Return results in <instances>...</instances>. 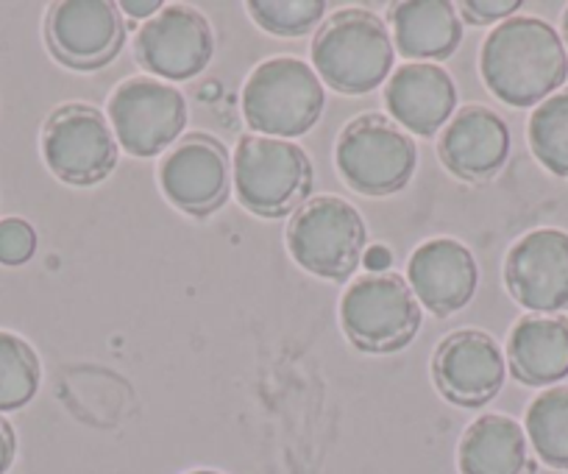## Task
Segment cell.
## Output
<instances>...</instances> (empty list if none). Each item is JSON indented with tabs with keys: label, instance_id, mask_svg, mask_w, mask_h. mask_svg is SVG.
Masks as SVG:
<instances>
[{
	"label": "cell",
	"instance_id": "obj_1",
	"mask_svg": "<svg viewBox=\"0 0 568 474\" xmlns=\"http://www.w3.org/2000/svg\"><path fill=\"white\" fill-rule=\"evenodd\" d=\"M479 73L490 95L507 107H538L568 79V51L546 20L510 18L485 37Z\"/></svg>",
	"mask_w": 568,
	"mask_h": 474
},
{
	"label": "cell",
	"instance_id": "obj_2",
	"mask_svg": "<svg viewBox=\"0 0 568 474\" xmlns=\"http://www.w3.org/2000/svg\"><path fill=\"white\" fill-rule=\"evenodd\" d=\"M396 48L385 20L365 9H341L313 37V70L341 95H368L393 73Z\"/></svg>",
	"mask_w": 568,
	"mask_h": 474
},
{
	"label": "cell",
	"instance_id": "obj_3",
	"mask_svg": "<svg viewBox=\"0 0 568 474\" xmlns=\"http://www.w3.org/2000/svg\"><path fill=\"white\" fill-rule=\"evenodd\" d=\"M243 118L254 134L293 140L313 132L326 107V87L298 57H273L251 70L240 95Z\"/></svg>",
	"mask_w": 568,
	"mask_h": 474
},
{
	"label": "cell",
	"instance_id": "obj_4",
	"mask_svg": "<svg viewBox=\"0 0 568 474\" xmlns=\"http://www.w3.org/2000/svg\"><path fill=\"white\" fill-rule=\"evenodd\" d=\"M287 252L307 274L346 282L363 265L368 229L352 201L341 195H315L293 212Z\"/></svg>",
	"mask_w": 568,
	"mask_h": 474
},
{
	"label": "cell",
	"instance_id": "obj_5",
	"mask_svg": "<svg viewBox=\"0 0 568 474\" xmlns=\"http://www.w3.org/2000/svg\"><path fill=\"white\" fill-rule=\"evenodd\" d=\"M234 193L240 204L262 218L296 212L313 193V160L291 140L245 134L234 151Z\"/></svg>",
	"mask_w": 568,
	"mask_h": 474
},
{
	"label": "cell",
	"instance_id": "obj_6",
	"mask_svg": "<svg viewBox=\"0 0 568 474\" xmlns=\"http://www.w3.org/2000/svg\"><path fill=\"white\" fill-rule=\"evenodd\" d=\"M335 165L343 182L363 195H393L404 190L418 168L413 134L379 112H365L341 129Z\"/></svg>",
	"mask_w": 568,
	"mask_h": 474
},
{
	"label": "cell",
	"instance_id": "obj_7",
	"mask_svg": "<svg viewBox=\"0 0 568 474\" xmlns=\"http://www.w3.org/2000/svg\"><path fill=\"white\" fill-rule=\"evenodd\" d=\"M420 321L424 307L398 274L359 276L341 299V326L359 352H402L418 335Z\"/></svg>",
	"mask_w": 568,
	"mask_h": 474
},
{
	"label": "cell",
	"instance_id": "obj_8",
	"mask_svg": "<svg viewBox=\"0 0 568 474\" xmlns=\"http://www.w3.org/2000/svg\"><path fill=\"white\" fill-rule=\"evenodd\" d=\"M42 160L64 184L92 188L112 177L120 145L101 109L90 103H64L53 109L42 129Z\"/></svg>",
	"mask_w": 568,
	"mask_h": 474
},
{
	"label": "cell",
	"instance_id": "obj_9",
	"mask_svg": "<svg viewBox=\"0 0 568 474\" xmlns=\"http://www.w3.org/2000/svg\"><path fill=\"white\" fill-rule=\"evenodd\" d=\"M106 114L120 149L151 160L182 138L187 127V101L182 90L168 81L136 75L114 87Z\"/></svg>",
	"mask_w": 568,
	"mask_h": 474
},
{
	"label": "cell",
	"instance_id": "obj_10",
	"mask_svg": "<svg viewBox=\"0 0 568 474\" xmlns=\"http://www.w3.org/2000/svg\"><path fill=\"white\" fill-rule=\"evenodd\" d=\"M134 57L151 79H195L215 57V31L199 9L165 7L136 31Z\"/></svg>",
	"mask_w": 568,
	"mask_h": 474
},
{
	"label": "cell",
	"instance_id": "obj_11",
	"mask_svg": "<svg viewBox=\"0 0 568 474\" xmlns=\"http://www.w3.org/2000/svg\"><path fill=\"white\" fill-rule=\"evenodd\" d=\"M45 42L57 62L87 73L123 51L125 20L112 0H62L48 12Z\"/></svg>",
	"mask_w": 568,
	"mask_h": 474
},
{
	"label": "cell",
	"instance_id": "obj_12",
	"mask_svg": "<svg viewBox=\"0 0 568 474\" xmlns=\"http://www.w3.org/2000/svg\"><path fill=\"white\" fill-rule=\"evenodd\" d=\"M505 285L516 304L538 315L568 310V232L535 229L505 258Z\"/></svg>",
	"mask_w": 568,
	"mask_h": 474
},
{
	"label": "cell",
	"instance_id": "obj_13",
	"mask_svg": "<svg viewBox=\"0 0 568 474\" xmlns=\"http://www.w3.org/2000/svg\"><path fill=\"white\" fill-rule=\"evenodd\" d=\"M507 357L483 330H457L433 354V383L444 400L460 407H483L501 391Z\"/></svg>",
	"mask_w": 568,
	"mask_h": 474
},
{
	"label": "cell",
	"instance_id": "obj_14",
	"mask_svg": "<svg viewBox=\"0 0 568 474\" xmlns=\"http://www.w3.org/2000/svg\"><path fill=\"white\" fill-rule=\"evenodd\" d=\"M232 160L221 140L187 134L173 145L160 165V188L173 206L204 218L226 204Z\"/></svg>",
	"mask_w": 568,
	"mask_h": 474
},
{
	"label": "cell",
	"instance_id": "obj_15",
	"mask_svg": "<svg viewBox=\"0 0 568 474\" xmlns=\"http://www.w3.org/2000/svg\"><path fill=\"white\" fill-rule=\"evenodd\" d=\"M407 282L420 307L446 319L471 304L479 285V265L471 249L455 238H433L409 254Z\"/></svg>",
	"mask_w": 568,
	"mask_h": 474
},
{
	"label": "cell",
	"instance_id": "obj_16",
	"mask_svg": "<svg viewBox=\"0 0 568 474\" xmlns=\"http://www.w3.org/2000/svg\"><path fill=\"white\" fill-rule=\"evenodd\" d=\"M385 107L407 134L435 138L455 118L457 84L440 64L407 62L385 81Z\"/></svg>",
	"mask_w": 568,
	"mask_h": 474
},
{
	"label": "cell",
	"instance_id": "obj_17",
	"mask_svg": "<svg viewBox=\"0 0 568 474\" xmlns=\"http://www.w3.org/2000/svg\"><path fill=\"white\" fill-rule=\"evenodd\" d=\"M438 157L457 179L483 182L510 160V129L488 107H463L440 132Z\"/></svg>",
	"mask_w": 568,
	"mask_h": 474
},
{
	"label": "cell",
	"instance_id": "obj_18",
	"mask_svg": "<svg viewBox=\"0 0 568 474\" xmlns=\"http://www.w3.org/2000/svg\"><path fill=\"white\" fill-rule=\"evenodd\" d=\"M387 18L393 48L413 62L438 64L463 42V20L449 0H398Z\"/></svg>",
	"mask_w": 568,
	"mask_h": 474
},
{
	"label": "cell",
	"instance_id": "obj_19",
	"mask_svg": "<svg viewBox=\"0 0 568 474\" xmlns=\"http://www.w3.org/2000/svg\"><path fill=\"white\" fill-rule=\"evenodd\" d=\"M460 474H535L529 438L516 418L505 413H485L474 418L457 446Z\"/></svg>",
	"mask_w": 568,
	"mask_h": 474
},
{
	"label": "cell",
	"instance_id": "obj_20",
	"mask_svg": "<svg viewBox=\"0 0 568 474\" xmlns=\"http://www.w3.org/2000/svg\"><path fill=\"white\" fill-rule=\"evenodd\" d=\"M507 363L518 383L555 385L568 377V319L524 315L507 337Z\"/></svg>",
	"mask_w": 568,
	"mask_h": 474
},
{
	"label": "cell",
	"instance_id": "obj_21",
	"mask_svg": "<svg viewBox=\"0 0 568 474\" xmlns=\"http://www.w3.org/2000/svg\"><path fill=\"white\" fill-rule=\"evenodd\" d=\"M524 433L538 461L568 472V389H549L535 396L527 407Z\"/></svg>",
	"mask_w": 568,
	"mask_h": 474
},
{
	"label": "cell",
	"instance_id": "obj_22",
	"mask_svg": "<svg viewBox=\"0 0 568 474\" xmlns=\"http://www.w3.org/2000/svg\"><path fill=\"white\" fill-rule=\"evenodd\" d=\"M42 383V366L34 346L14 332L0 330V413L29 405Z\"/></svg>",
	"mask_w": 568,
	"mask_h": 474
},
{
	"label": "cell",
	"instance_id": "obj_23",
	"mask_svg": "<svg viewBox=\"0 0 568 474\" xmlns=\"http://www.w3.org/2000/svg\"><path fill=\"white\" fill-rule=\"evenodd\" d=\"M527 138L535 160L555 177L568 179V87L535 107Z\"/></svg>",
	"mask_w": 568,
	"mask_h": 474
},
{
	"label": "cell",
	"instance_id": "obj_24",
	"mask_svg": "<svg viewBox=\"0 0 568 474\" xmlns=\"http://www.w3.org/2000/svg\"><path fill=\"white\" fill-rule=\"evenodd\" d=\"M245 9L262 31L291 40L310 34L326 18L324 0H248Z\"/></svg>",
	"mask_w": 568,
	"mask_h": 474
},
{
	"label": "cell",
	"instance_id": "obj_25",
	"mask_svg": "<svg viewBox=\"0 0 568 474\" xmlns=\"http://www.w3.org/2000/svg\"><path fill=\"white\" fill-rule=\"evenodd\" d=\"M37 252V232L23 218H3L0 221V265L18 269L26 265Z\"/></svg>",
	"mask_w": 568,
	"mask_h": 474
},
{
	"label": "cell",
	"instance_id": "obj_26",
	"mask_svg": "<svg viewBox=\"0 0 568 474\" xmlns=\"http://www.w3.org/2000/svg\"><path fill=\"white\" fill-rule=\"evenodd\" d=\"M521 9V0H463V20L471 26H494L505 23Z\"/></svg>",
	"mask_w": 568,
	"mask_h": 474
},
{
	"label": "cell",
	"instance_id": "obj_27",
	"mask_svg": "<svg viewBox=\"0 0 568 474\" xmlns=\"http://www.w3.org/2000/svg\"><path fill=\"white\" fill-rule=\"evenodd\" d=\"M14 455H18V435L14 427L0 416V474H7L12 468Z\"/></svg>",
	"mask_w": 568,
	"mask_h": 474
},
{
	"label": "cell",
	"instance_id": "obj_28",
	"mask_svg": "<svg viewBox=\"0 0 568 474\" xmlns=\"http://www.w3.org/2000/svg\"><path fill=\"white\" fill-rule=\"evenodd\" d=\"M118 9L123 18L151 20V18H156V14H160L165 7H162L160 0H123V3H118Z\"/></svg>",
	"mask_w": 568,
	"mask_h": 474
},
{
	"label": "cell",
	"instance_id": "obj_29",
	"mask_svg": "<svg viewBox=\"0 0 568 474\" xmlns=\"http://www.w3.org/2000/svg\"><path fill=\"white\" fill-rule=\"evenodd\" d=\"M390 263H393L390 249L379 246V243H376V246H371L363 258V265L371 271V274H385V271L390 269Z\"/></svg>",
	"mask_w": 568,
	"mask_h": 474
},
{
	"label": "cell",
	"instance_id": "obj_30",
	"mask_svg": "<svg viewBox=\"0 0 568 474\" xmlns=\"http://www.w3.org/2000/svg\"><path fill=\"white\" fill-rule=\"evenodd\" d=\"M562 46H566V51H568V7H566V12H562Z\"/></svg>",
	"mask_w": 568,
	"mask_h": 474
},
{
	"label": "cell",
	"instance_id": "obj_31",
	"mask_svg": "<svg viewBox=\"0 0 568 474\" xmlns=\"http://www.w3.org/2000/svg\"><path fill=\"white\" fill-rule=\"evenodd\" d=\"M187 474H221V472H212V468H195V472H187Z\"/></svg>",
	"mask_w": 568,
	"mask_h": 474
}]
</instances>
